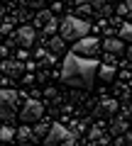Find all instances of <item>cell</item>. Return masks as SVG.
<instances>
[{"instance_id":"6da1fadb","label":"cell","mask_w":132,"mask_h":146,"mask_svg":"<svg viewBox=\"0 0 132 146\" xmlns=\"http://www.w3.org/2000/svg\"><path fill=\"white\" fill-rule=\"evenodd\" d=\"M101 63L95 58H83L76 54H66L64 58V71H61V80L66 85H76V88H90L95 80V71Z\"/></svg>"},{"instance_id":"7a4b0ae2","label":"cell","mask_w":132,"mask_h":146,"mask_svg":"<svg viewBox=\"0 0 132 146\" xmlns=\"http://www.w3.org/2000/svg\"><path fill=\"white\" fill-rule=\"evenodd\" d=\"M59 32H61V39L64 42H69V39H81V36L88 34V22L81 20V17H74V15H66L61 22H59Z\"/></svg>"},{"instance_id":"3957f363","label":"cell","mask_w":132,"mask_h":146,"mask_svg":"<svg viewBox=\"0 0 132 146\" xmlns=\"http://www.w3.org/2000/svg\"><path fill=\"white\" fill-rule=\"evenodd\" d=\"M17 100H20V95L15 90H10V88L0 90V119L3 122H10L17 115Z\"/></svg>"},{"instance_id":"277c9868","label":"cell","mask_w":132,"mask_h":146,"mask_svg":"<svg viewBox=\"0 0 132 146\" xmlns=\"http://www.w3.org/2000/svg\"><path fill=\"white\" fill-rule=\"evenodd\" d=\"M71 139H76L74 136V131H69L64 124H49V131L44 134V146H61V144H66V141H71Z\"/></svg>"},{"instance_id":"5b68a950","label":"cell","mask_w":132,"mask_h":146,"mask_svg":"<svg viewBox=\"0 0 132 146\" xmlns=\"http://www.w3.org/2000/svg\"><path fill=\"white\" fill-rule=\"evenodd\" d=\"M98 46H101V42H98L95 36H81V39H76L74 51H71V54H76V56H83V58H95Z\"/></svg>"},{"instance_id":"8992f818","label":"cell","mask_w":132,"mask_h":146,"mask_svg":"<svg viewBox=\"0 0 132 146\" xmlns=\"http://www.w3.org/2000/svg\"><path fill=\"white\" fill-rule=\"evenodd\" d=\"M44 115V107L39 100H27L25 105H22V112H20V119L25 122V124H32V122H39Z\"/></svg>"},{"instance_id":"52a82bcc","label":"cell","mask_w":132,"mask_h":146,"mask_svg":"<svg viewBox=\"0 0 132 146\" xmlns=\"http://www.w3.org/2000/svg\"><path fill=\"white\" fill-rule=\"evenodd\" d=\"M15 42L20 44L22 49H29L32 44H34V29H32V27H20V29L15 32Z\"/></svg>"},{"instance_id":"ba28073f","label":"cell","mask_w":132,"mask_h":146,"mask_svg":"<svg viewBox=\"0 0 132 146\" xmlns=\"http://www.w3.org/2000/svg\"><path fill=\"white\" fill-rule=\"evenodd\" d=\"M3 73H7L10 78H20L22 73H25V66H22V61H12V58H5V63H3Z\"/></svg>"},{"instance_id":"9c48e42d","label":"cell","mask_w":132,"mask_h":146,"mask_svg":"<svg viewBox=\"0 0 132 146\" xmlns=\"http://www.w3.org/2000/svg\"><path fill=\"white\" fill-rule=\"evenodd\" d=\"M103 49H105L108 54H113V56H115V54H122V51H125V42H120V39L110 36V39H105V42H103Z\"/></svg>"},{"instance_id":"30bf717a","label":"cell","mask_w":132,"mask_h":146,"mask_svg":"<svg viewBox=\"0 0 132 146\" xmlns=\"http://www.w3.org/2000/svg\"><path fill=\"white\" fill-rule=\"evenodd\" d=\"M15 136H17V139L22 141V144H32V141L37 139V136H34V131H32V127H29V124H25V127H20V129H15Z\"/></svg>"},{"instance_id":"8fae6325","label":"cell","mask_w":132,"mask_h":146,"mask_svg":"<svg viewBox=\"0 0 132 146\" xmlns=\"http://www.w3.org/2000/svg\"><path fill=\"white\" fill-rule=\"evenodd\" d=\"M64 49H66V42H64L59 34H52V39H49V51H54V54H61Z\"/></svg>"},{"instance_id":"7c38bea8","label":"cell","mask_w":132,"mask_h":146,"mask_svg":"<svg viewBox=\"0 0 132 146\" xmlns=\"http://www.w3.org/2000/svg\"><path fill=\"white\" fill-rule=\"evenodd\" d=\"M125 131H127V119H125V117H117V119L110 124V134L120 136V134H125Z\"/></svg>"},{"instance_id":"4fadbf2b","label":"cell","mask_w":132,"mask_h":146,"mask_svg":"<svg viewBox=\"0 0 132 146\" xmlns=\"http://www.w3.org/2000/svg\"><path fill=\"white\" fill-rule=\"evenodd\" d=\"M95 76H101V78L105 80V83H110V80L115 78V68H113V66H105V63H103V66H98Z\"/></svg>"},{"instance_id":"5bb4252c","label":"cell","mask_w":132,"mask_h":146,"mask_svg":"<svg viewBox=\"0 0 132 146\" xmlns=\"http://www.w3.org/2000/svg\"><path fill=\"white\" fill-rule=\"evenodd\" d=\"M101 110L105 112V115H113V112H117V102L113 98H103L101 100Z\"/></svg>"},{"instance_id":"9a60e30c","label":"cell","mask_w":132,"mask_h":146,"mask_svg":"<svg viewBox=\"0 0 132 146\" xmlns=\"http://www.w3.org/2000/svg\"><path fill=\"white\" fill-rule=\"evenodd\" d=\"M59 32V20L56 17H47V22H44V34H56Z\"/></svg>"},{"instance_id":"2e32d148","label":"cell","mask_w":132,"mask_h":146,"mask_svg":"<svg viewBox=\"0 0 132 146\" xmlns=\"http://www.w3.org/2000/svg\"><path fill=\"white\" fill-rule=\"evenodd\" d=\"M15 139V129H12V127H3V129H0V144H7V141H12Z\"/></svg>"},{"instance_id":"e0dca14e","label":"cell","mask_w":132,"mask_h":146,"mask_svg":"<svg viewBox=\"0 0 132 146\" xmlns=\"http://www.w3.org/2000/svg\"><path fill=\"white\" fill-rule=\"evenodd\" d=\"M117 34H120V42H130V39H132V27H130V22H125V25L120 27Z\"/></svg>"},{"instance_id":"ac0fdd59","label":"cell","mask_w":132,"mask_h":146,"mask_svg":"<svg viewBox=\"0 0 132 146\" xmlns=\"http://www.w3.org/2000/svg\"><path fill=\"white\" fill-rule=\"evenodd\" d=\"M76 3H78V5H90V7H98V10H101V7L105 5V0H76Z\"/></svg>"},{"instance_id":"d6986e66","label":"cell","mask_w":132,"mask_h":146,"mask_svg":"<svg viewBox=\"0 0 132 146\" xmlns=\"http://www.w3.org/2000/svg\"><path fill=\"white\" fill-rule=\"evenodd\" d=\"M130 10H132L130 0H125V3H120V5H117V15H122V17H127V15H130Z\"/></svg>"},{"instance_id":"ffe728a7","label":"cell","mask_w":132,"mask_h":146,"mask_svg":"<svg viewBox=\"0 0 132 146\" xmlns=\"http://www.w3.org/2000/svg\"><path fill=\"white\" fill-rule=\"evenodd\" d=\"M32 131H34V136H44V134L49 131V124H47V122H39V124L34 127Z\"/></svg>"},{"instance_id":"44dd1931","label":"cell","mask_w":132,"mask_h":146,"mask_svg":"<svg viewBox=\"0 0 132 146\" xmlns=\"http://www.w3.org/2000/svg\"><path fill=\"white\" fill-rule=\"evenodd\" d=\"M88 136H90L93 141H95V139H101V136H103V129H101V127H93V129L88 131Z\"/></svg>"},{"instance_id":"7402d4cb","label":"cell","mask_w":132,"mask_h":146,"mask_svg":"<svg viewBox=\"0 0 132 146\" xmlns=\"http://www.w3.org/2000/svg\"><path fill=\"white\" fill-rule=\"evenodd\" d=\"M78 15H86V17L93 15V7H90V5H78Z\"/></svg>"},{"instance_id":"603a6c76","label":"cell","mask_w":132,"mask_h":146,"mask_svg":"<svg viewBox=\"0 0 132 146\" xmlns=\"http://www.w3.org/2000/svg\"><path fill=\"white\" fill-rule=\"evenodd\" d=\"M10 27H12V22H3V25H0V34H7V32H10Z\"/></svg>"},{"instance_id":"cb8c5ba5","label":"cell","mask_w":132,"mask_h":146,"mask_svg":"<svg viewBox=\"0 0 132 146\" xmlns=\"http://www.w3.org/2000/svg\"><path fill=\"white\" fill-rule=\"evenodd\" d=\"M42 3H44V0H27V5H32V7H39Z\"/></svg>"},{"instance_id":"d4e9b609","label":"cell","mask_w":132,"mask_h":146,"mask_svg":"<svg viewBox=\"0 0 132 146\" xmlns=\"http://www.w3.org/2000/svg\"><path fill=\"white\" fill-rule=\"evenodd\" d=\"M7 54H10V51H7V46H0V56H3V58H7Z\"/></svg>"},{"instance_id":"484cf974","label":"cell","mask_w":132,"mask_h":146,"mask_svg":"<svg viewBox=\"0 0 132 146\" xmlns=\"http://www.w3.org/2000/svg\"><path fill=\"white\" fill-rule=\"evenodd\" d=\"M86 146H98V144H95V141H90V144H86Z\"/></svg>"},{"instance_id":"4316f807","label":"cell","mask_w":132,"mask_h":146,"mask_svg":"<svg viewBox=\"0 0 132 146\" xmlns=\"http://www.w3.org/2000/svg\"><path fill=\"white\" fill-rule=\"evenodd\" d=\"M22 146H34V144H22Z\"/></svg>"},{"instance_id":"83f0119b","label":"cell","mask_w":132,"mask_h":146,"mask_svg":"<svg viewBox=\"0 0 132 146\" xmlns=\"http://www.w3.org/2000/svg\"><path fill=\"white\" fill-rule=\"evenodd\" d=\"M54 3H59V0H54Z\"/></svg>"},{"instance_id":"f1b7e54d","label":"cell","mask_w":132,"mask_h":146,"mask_svg":"<svg viewBox=\"0 0 132 146\" xmlns=\"http://www.w3.org/2000/svg\"><path fill=\"white\" fill-rule=\"evenodd\" d=\"M0 146H3V144H0Z\"/></svg>"}]
</instances>
